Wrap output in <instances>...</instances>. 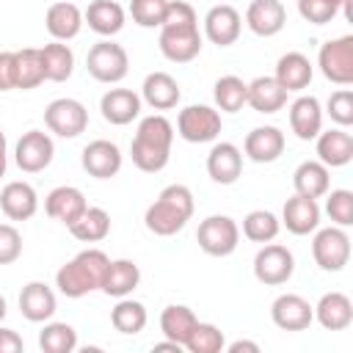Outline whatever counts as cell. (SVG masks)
<instances>
[{
  "instance_id": "1",
  "label": "cell",
  "mask_w": 353,
  "mask_h": 353,
  "mask_svg": "<svg viewBox=\"0 0 353 353\" xmlns=\"http://www.w3.org/2000/svg\"><path fill=\"white\" fill-rule=\"evenodd\" d=\"M171 143H174V124L163 113H152L141 119L135 138L130 143V157L135 168L146 174H157L168 165L171 157Z\"/></svg>"
},
{
  "instance_id": "2",
  "label": "cell",
  "mask_w": 353,
  "mask_h": 353,
  "mask_svg": "<svg viewBox=\"0 0 353 353\" xmlns=\"http://www.w3.org/2000/svg\"><path fill=\"white\" fill-rule=\"evenodd\" d=\"M193 218V193L188 185H168L160 190V196L146 207L143 223L157 237H171L185 229V223Z\"/></svg>"
},
{
  "instance_id": "3",
  "label": "cell",
  "mask_w": 353,
  "mask_h": 353,
  "mask_svg": "<svg viewBox=\"0 0 353 353\" xmlns=\"http://www.w3.org/2000/svg\"><path fill=\"white\" fill-rule=\"evenodd\" d=\"M108 262H110V256L102 248H85L77 256H72L66 265L58 268L55 287L66 298H83V295L102 287V276H105Z\"/></svg>"
},
{
  "instance_id": "4",
  "label": "cell",
  "mask_w": 353,
  "mask_h": 353,
  "mask_svg": "<svg viewBox=\"0 0 353 353\" xmlns=\"http://www.w3.org/2000/svg\"><path fill=\"white\" fill-rule=\"evenodd\" d=\"M85 69L97 83H121L130 72V55L121 44L102 39L85 55Z\"/></svg>"
},
{
  "instance_id": "5",
  "label": "cell",
  "mask_w": 353,
  "mask_h": 353,
  "mask_svg": "<svg viewBox=\"0 0 353 353\" xmlns=\"http://www.w3.org/2000/svg\"><path fill=\"white\" fill-rule=\"evenodd\" d=\"M196 243L210 256H229L240 245V226L229 215H207L196 229Z\"/></svg>"
},
{
  "instance_id": "6",
  "label": "cell",
  "mask_w": 353,
  "mask_h": 353,
  "mask_svg": "<svg viewBox=\"0 0 353 353\" xmlns=\"http://www.w3.org/2000/svg\"><path fill=\"white\" fill-rule=\"evenodd\" d=\"M312 256L314 265L325 273H339L350 262V237L342 226H325L314 229L312 240Z\"/></svg>"
},
{
  "instance_id": "7",
  "label": "cell",
  "mask_w": 353,
  "mask_h": 353,
  "mask_svg": "<svg viewBox=\"0 0 353 353\" xmlns=\"http://www.w3.org/2000/svg\"><path fill=\"white\" fill-rule=\"evenodd\" d=\"M295 273V256L281 243H262V248L254 256V276L265 287H281Z\"/></svg>"
},
{
  "instance_id": "8",
  "label": "cell",
  "mask_w": 353,
  "mask_h": 353,
  "mask_svg": "<svg viewBox=\"0 0 353 353\" xmlns=\"http://www.w3.org/2000/svg\"><path fill=\"white\" fill-rule=\"evenodd\" d=\"M221 113L210 105H188L176 116V135L188 143H210L221 135Z\"/></svg>"
},
{
  "instance_id": "9",
  "label": "cell",
  "mask_w": 353,
  "mask_h": 353,
  "mask_svg": "<svg viewBox=\"0 0 353 353\" xmlns=\"http://www.w3.org/2000/svg\"><path fill=\"white\" fill-rule=\"evenodd\" d=\"M44 124L58 138H77L88 127V110L80 99L58 97L44 108Z\"/></svg>"
},
{
  "instance_id": "10",
  "label": "cell",
  "mask_w": 353,
  "mask_h": 353,
  "mask_svg": "<svg viewBox=\"0 0 353 353\" xmlns=\"http://www.w3.org/2000/svg\"><path fill=\"white\" fill-rule=\"evenodd\" d=\"M204 36L199 33V25H160V52L171 63H190L199 58Z\"/></svg>"
},
{
  "instance_id": "11",
  "label": "cell",
  "mask_w": 353,
  "mask_h": 353,
  "mask_svg": "<svg viewBox=\"0 0 353 353\" xmlns=\"http://www.w3.org/2000/svg\"><path fill=\"white\" fill-rule=\"evenodd\" d=\"M317 66L325 80L334 85H350L353 83V36L331 39L317 52Z\"/></svg>"
},
{
  "instance_id": "12",
  "label": "cell",
  "mask_w": 353,
  "mask_h": 353,
  "mask_svg": "<svg viewBox=\"0 0 353 353\" xmlns=\"http://www.w3.org/2000/svg\"><path fill=\"white\" fill-rule=\"evenodd\" d=\"M55 157V143L44 130H28L17 141L14 160L25 174H39L44 171Z\"/></svg>"
},
{
  "instance_id": "13",
  "label": "cell",
  "mask_w": 353,
  "mask_h": 353,
  "mask_svg": "<svg viewBox=\"0 0 353 353\" xmlns=\"http://www.w3.org/2000/svg\"><path fill=\"white\" fill-rule=\"evenodd\" d=\"M270 320L281 331H306L314 323V306L298 292H281L270 303Z\"/></svg>"
},
{
  "instance_id": "14",
  "label": "cell",
  "mask_w": 353,
  "mask_h": 353,
  "mask_svg": "<svg viewBox=\"0 0 353 353\" xmlns=\"http://www.w3.org/2000/svg\"><path fill=\"white\" fill-rule=\"evenodd\" d=\"M121 149L113 143V141H105V138H97L91 141L83 154H80V163H83V171L94 179H110L121 171Z\"/></svg>"
},
{
  "instance_id": "15",
  "label": "cell",
  "mask_w": 353,
  "mask_h": 353,
  "mask_svg": "<svg viewBox=\"0 0 353 353\" xmlns=\"http://www.w3.org/2000/svg\"><path fill=\"white\" fill-rule=\"evenodd\" d=\"M240 30H243V17L234 6H212L204 17V36L218 44V47H232L237 39H240Z\"/></svg>"
},
{
  "instance_id": "16",
  "label": "cell",
  "mask_w": 353,
  "mask_h": 353,
  "mask_svg": "<svg viewBox=\"0 0 353 353\" xmlns=\"http://www.w3.org/2000/svg\"><path fill=\"white\" fill-rule=\"evenodd\" d=\"M85 207H88V201H85L83 190L74 188V185H58V188H52V190L47 193V199H44V212H47L52 221L63 223L66 229L85 212Z\"/></svg>"
},
{
  "instance_id": "17",
  "label": "cell",
  "mask_w": 353,
  "mask_h": 353,
  "mask_svg": "<svg viewBox=\"0 0 353 353\" xmlns=\"http://www.w3.org/2000/svg\"><path fill=\"white\" fill-rule=\"evenodd\" d=\"M245 25L251 33L270 39L284 30L287 25V8L281 0H251L245 8Z\"/></svg>"
},
{
  "instance_id": "18",
  "label": "cell",
  "mask_w": 353,
  "mask_h": 353,
  "mask_svg": "<svg viewBox=\"0 0 353 353\" xmlns=\"http://www.w3.org/2000/svg\"><path fill=\"white\" fill-rule=\"evenodd\" d=\"M284 132L273 124H265V127H254L245 141H243V152L248 160L254 163H276L281 154H284Z\"/></svg>"
},
{
  "instance_id": "19",
  "label": "cell",
  "mask_w": 353,
  "mask_h": 353,
  "mask_svg": "<svg viewBox=\"0 0 353 353\" xmlns=\"http://www.w3.org/2000/svg\"><path fill=\"white\" fill-rule=\"evenodd\" d=\"M207 174L218 185H234L243 174V152L229 141L215 143L207 154Z\"/></svg>"
},
{
  "instance_id": "20",
  "label": "cell",
  "mask_w": 353,
  "mask_h": 353,
  "mask_svg": "<svg viewBox=\"0 0 353 353\" xmlns=\"http://www.w3.org/2000/svg\"><path fill=\"white\" fill-rule=\"evenodd\" d=\"M99 110H102V119L108 124H116V127H124L130 121L138 119L141 113V97L132 91V88H108L99 99Z\"/></svg>"
},
{
  "instance_id": "21",
  "label": "cell",
  "mask_w": 353,
  "mask_h": 353,
  "mask_svg": "<svg viewBox=\"0 0 353 353\" xmlns=\"http://www.w3.org/2000/svg\"><path fill=\"white\" fill-rule=\"evenodd\" d=\"M290 130L295 132V138L301 141H314L323 130V108L317 97H298L290 105Z\"/></svg>"
},
{
  "instance_id": "22",
  "label": "cell",
  "mask_w": 353,
  "mask_h": 353,
  "mask_svg": "<svg viewBox=\"0 0 353 353\" xmlns=\"http://www.w3.org/2000/svg\"><path fill=\"white\" fill-rule=\"evenodd\" d=\"M317 141V160L328 168H342L353 160V135L345 127H334V130H320Z\"/></svg>"
},
{
  "instance_id": "23",
  "label": "cell",
  "mask_w": 353,
  "mask_h": 353,
  "mask_svg": "<svg viewBox=\"0 0 353 353\" xmlns=\"http://www.w3.org/2000/svg\"><path fill=\"white\" fill-rule=\"evenodd\" d=\"M281 223L287 226V232L303 237V234H312L317 226H320V207H317V199H306V196H292L284 201V210H281Z\"/></svg>"
},
{
  "instance_id": "24",
  "label": "cell",
  "mask_w": 353,
  "mask_h": 353,
  "mask_svg": "<svg viewBox=\"0 0 353 353\" xmlns=\"http://www.w3.org/2000/svg\"><path fill=\"white\" fill-rule=\"evenodd\" d=\"M58 309L55 292L44 281H28L19 292V312L30 323H47Z\"/></svg>"
},
{
  "instance_id": "25",
  "label": "cell",
  "mask_w": 353,
  "mask_h": 353,
  "mask_svg": "<svg viewBox=\"0 0 353 353\" xmlns=\"http://www.w3.org/2000/svg\"><path fill=\"white\" fill-rule=\"evenodd\" d=\"M179 99H182L179 83L168 72H152V74L143 77L141 102H146L149 108H154V110H171V108L179 105Z\"/></svg>"
},
{
  "instance_id": "26",
  "label": "cell",
  "mask_w": 353,
  "mask_h": 353,
  "mask_svg": "<svg viewBox=\"0 0 353 353\" xmlns=\"http://www.w3.org/2000/svg\"><path fill=\"white\" fill-rule=\"evenodd\" d=\"M0 210L8 221H28L39 210V196L28 182H8L0 190Z\"/></svg>"
},
{
  "instance_id": "27",
  "label": "cell",
  "mask_w": 353,
  "mask_h": 353,
  "mask_svg": "<svg viewBox=\"0 0 353 353\" xmlns=\"http://www.w3.org/2000/svg\"><path fill=\"white\" fill-rule=\"evenodd\" d=\"M273 77L279 80V85L287 94L303 91V88H309V83L314 77V66L303 52H284L279 58V63H276V74Z\"/></svg>"
},
{
  "instance_id": "28",
  "label": "cell",
  "mask_w": 353,
  "mask_h": 353,
  "mask_svg": "<svg viewBox=\"0 0 353 353\" xmlns=\"http://www.w3.org/2000/svg\"><path fill=\"white\" fill-rule=\"evenodd\" d=\"M314 320L325 331H345L353 323V301L345 292H325L314 306Z\"/></svg>"
},
{
  "instance_id": "29",
  "label": "cell",
  "mask_w": 353,
  "mask_h": 353,
  "mask_svg": "<svg viewBox=\"0 0 353 353\" xmlns=\"http://www.w3.org/2000/svg\"><path fill=\"white\" fill-rule=\"evenodd\" d=\"M44 28L55 41H69L83 28V11L74 3H66V0L52 3L44 14Z\"/></svg>"
},
{
  "instance_id": "30",
  "label": "cell",
  "mask_w": 353,
  "mask_h": 353,
  "mask_svg": "<svg viewBox=\"0 0 353 353\" xmlns=\"http://www.w3.org/2000/svg\"><path fill=\"white\" fill-rule=\"evenodd\" d=\"M292 188L298 196L306 199H320L331 190V171L328 165H323L320 160H303L295 171H292Z\"/></svg>"
},
{
  "instance_id": "31",
  "label": "cell",
  "mask_w": 353,
  "mask_h": 353,
  "mask_svg": "<svg viewBox=\"0 0 353 353\" xmlns=\"http://www.w3.org/2000/svg\"><path fill=\"white\" fill-rule=\"evenodd\" d=\"M141 284V268L132 259H110L102 276V292L110 298H124Z\"/></svg>"
},
{
  "instance_id": "32",
  "label": "cell",
  "mask_w": 353,
  "mask_h": 353,
  "mask_svg": "<svg viewBox=\"0 0 353 353\" xmlns=\"http://www.w3.org/2000/svg\"><path fill=\"white\" fill-rule=\"evenodd\" d=\"M124 19L127 14L116 0H94L83 11V22H88V28L99 36H116L124 28Z\"/></svg>"
},
{
  "instance_id": "33",
  "label": "cell",
  "mask_w": 353,
  "mask_h": 353,
  "mask_svg": "<svg viewBox=\"0 0 353 353\" xmlns=\"http://www.w3.org/2000/svg\"><path fill=\"white\" fill-rule=\"evenodd\" d=\"M245 105H251L256 113H279L287 105V91L279 85L276 77H254L248 83V99Z\"/></svg>"
},
{
  "instance_id": "34",
  "label": "cell",
  "mask_w": 353,
  "mask_h": 353,
  "mask_svg": "<svg viewBox=\"0 0 353 353\" xmlns=\"http://www.w3.org/2000/svg\"><path fill=\"white\" fill-rule=\"evenodd\" d=\"M196 323H199L196 312L190 306H185V303H171L160 314V331H163V336L171 339V342H176V345H182V347H185L188 336L193 334Z\"/></svg>"
},
{
  "instance_id": "35",
  "label": "cell",
  "mask_w": 353,
  "mask_h": 353,
  "mask_svg": "<svg viewBox=\"0 0 353 353\" xmlns=\"http://www.w3.org/2000/svg\"><path fill=\"white\" fill-rule=\"evenodd\" d=\"M41 66H44V77L52 83H63L72 77L74 72V52L69 44L63 41H50L41 50Z\"/></svg>"
},
{
  "instance_id": "36",
  "label": "cell",
  "mask_w": 353,
  "mask_h": 353,
  "mask_svg": "<svg viewBox=\"0 0 353 353\" xmlns=\"http://www.w3.org/2000/svg\"><path fill=\"white\" fill-rule=\"evenodd\" d=\"M69 232L80 243H99L110 234V215L102 207H85V212L69 226Z\"/></svg>"
},
{
  "instance_id": "37",
  "label": "cell",
  "mask_w": 353,
  "mask_h": 353,
  "mask_svg": "<svg viewBox=\"0 0 353 353\" xmlns=\"http://www.w3.org/2000/svg\"><path fill=\"white\" fill-rule=\"evenodd\" d=\"M146 306L141 301H132V298H119V303L110 309V325L119 331V334H141L146 328Z\"/></svg>"
},
{
  "instance_id": "38",
  "label": "cell",
  "mask_w": 353,
  "mask_h": 353,
  "mask_svg": "<svg viewBox=\"0 0 353 353\" xmlns=\"http://www.w3.org/2000/svg\"><path fill=\"white\" fill-rule=\"evenodd\" d=\"M212 97H215L218 110H223V113H237V110H243V105H245V99H248V83H245L243 77H237V74H223V77L215 80Z\"/></svg>"
},
{
  "instance_id": "39",
  "label": "cell",
  "mask_w": 353,
  "mask_h": 353,
  "mask_svg": "<svg viewBox=\"0 0 353 353\" xmlns=\"http://www.w3.org/2000/svg\"><path fill=\"white\" fill-rule=\"evenodd\" d=\"M39 347L44 353H72L77 347V331L69 323H44L39 331Z\"/></svg>"
},
{
  "instance_id": "40",
  "label": "cell",
  "mask_w": 353,
  "mask_h": 353,
  "mask_svg": "<svg viewBox=\"0 0 353 353\" xmlns=\"http://www.w3.org/2000/svg\"><path fill=\"white\" fill-rule=\"evenodd\" d=\"M44 77V66H41V52L36 47H25L17 50V88L30 91L36 85H41Z\"/></svg>"
},
{
  "instance_id": "41",
  "label": "cell",
  "mask_w": 353,
  "mask_h": 353,
  "mask_svg": "<svg viewBox=\"0 0 353 353\" xmlns=\"http://www.w3.org/2000/svg\"><path fill=\"white\" fill-rule=\"evenodd\" d=\"M279 229H281V221L270 210H251L243 218V234L251 243H270V240H276Z\"/></svg>"
},
{
  "instance_id": "42",
  "label": "cell",
  "mask_w": 353,
  "mask_h": 353,
  "mask_svg": "<svg viewBox=\"0 0 353 353\" xmlns=\"http://www.w3.org/2000/svg\"><path fill=\"white\" fill-rule=\"evenodd\" d=\"M223 347H226L223 331L212 323H196L193 334L185 342V350H190V353H221Z\"/></svg>"
},
{
  "instance_id": "43",
  "label": "cell",
  "mask_w": 353,
  "mask_h": 353,
  "mask_svg": "<svg viewBox=\"0 0 353 353\" xmlns=\"http://www.w3.org/2000/svg\"><path fill=\"white\" fill-rule=\"evenodd\" d=\"M168 0H130V17L141 28H160Z\"/></svg>"
},
{
  "instance_id": "44",
  "label": "cell",
  "mask_w": 353,
  "mask_h": 353,
  "mask_svg": "<svg viewBox=\"0 0 353 353\" xmlns=\"http://www.w3.org/2000/svg\"><path fill=\"white\" fill-rule=\"evenodd\" d=\"M325 212L328 218L334 221V226H353V193L339 188V190H331L325 193Z\"/></svg>"
},
{
  "instance_id": "45",
  "label": "cell",
  "mask_w": 353,
  "mask_h": 353,
  "mask_svg": "<svg viewBox=\"0 0 353 353\" xmlns=\"http://www.w3.org/2000/svg\"><path fill=\"white\" fill-rule=\"evenodd\" d=\"M325 110H328L331 121H336L339 127H350L353 124V91L345 85L339 91H334L325 102Z\"/></svg>"
},
{
  "instance_id": "46",
  "label": "cell",
  "mask_w": 353,
  "mask_h": 353,
  "mask_svg": "<svg viewBox=\"0 0 353 353\" xmlns=\"http://www.w3.org/2000/svg\"><path fill=\"white\" fill-rule=\"evenodd\" d=\"M298 14L312 25H328L339 8L334 0H298Z\"/></svg>"
},
{
  "instance_id": "47",
  "label": "cell",
  "mask_w": 353,
  "mask_h": 353,
  "mask_svg": "<svg viewBox=\"0 0 353 353\" xmlns=\"http://www.w3.org/2000/svg\"><path fill=\"white\" fill-rule=\"evenodd\" d=\"M22 256V234L14 223H0V265H11Z\"/></svg>"
},
{
  "instance_id": "48",
  "label": "cell",
  "mask_w": 353,
  "mask_h": 353,
  "mask_svg": "<svg viewBox=\"0 0 353 353\" xmlns=\"http://www.w3.org/2000/svg\"><path fill=\"white\" fill-rule=\"evenodd\" d=\"M163 25H199V17L188 0H168Z\"/></svg>"
},
{
  "instance_id": "49",
  "label": "cell",
  "mask_w": 353,
  "mask_h": 353,
  "mask_svg": "<svg viewBox=\"0 0 353 353\" xmlns=\"http://www.w3.org/2000/svg\"><path fill=\"white\" fill-rule=\"evenodd\" d=\"M17 88V52H0V91Z\"/></svg>"
},
{
  "instance_id": "50",
  "label": "cell",
  "mask_w": 353,
  "mask_h": 353,
  "mask_svg": "<svg viewBox=\"0 0 353 353\" xmlns=\"http://www.w3.org/2000/svg\"><path fill=\"white\" fill-rule=\"evenodd\" d=\"M25 342L14 328H3L0 325V353H22Z\"/></svg>"
},
{
  "instance_id": "51",
  "label": "cell",
  "mask_w": 353,
  "mask_h": 353,
  "mask_svg": "<svg viewBox=\"0 0 353 353\" xmlns=\"http://www.w3.org/2000/svg\"><path fill=\"white\" fill-rule=\"evenodd\" d=\"M226 350H229V353H259V345L251 342V339H237V342H232Z\"/></svg>"
},
{
  "instance_id": "52",
  "label": "cell",
  "mask_w": 353,
  "mask_h": 353,
  "mask_svg": "<svg viewBox=\"0 0 353 353\" xmlns=\"http://www.w3.org/2000/svg\"><path fill=\"white\" fill-rule=\"evenodd\" d=\"M6 165H8V143H6V132L0 130V176L6 174Z\"/></svg>"
},
{
  "instance_id": "53",
  "label": "cell",
  "mask_w": 353,
  "mask_h": 353,
  "mask_svg": "<svg viewBox=\"0 0 353 353\" xmlns=\"http://www.w3.org/2000/svg\"><path fill=\"white\" fill-rule=\"evenodd\" d=\"M152 350H154V353H160V350H174V353H179V350H182V345H176V342L165 339V342H157V345H154Z\"/></svg>"
},
{
  "instance_id": "54",
  "label": "cell",
  "mask_w": 353,
  "mask_h": 353,
  "mask_svg": "<svg viewBox=\"0 0 353 353\" xmlns=\"http://www.w3.org/2000/svg\"><path fill=\"white\" fill-rule=\"evenodd\" d=\"M336 3V8L345 14V19H353V11H350V0H334Z\"/></svg>"
},
{
  "instance_id": "55",
  "label": "cell",
  "mask_w": 353,
  "mask_h": 353,
  "mask_svg": "<svg viewBox=\"0 0 353 353\" xmlns=\"http://www.w3.org/2000/svg\"><path fill=\"white\" fill-rule=\"evenodd\" d=\"M6 314H8V303H6V295L0 292V320H3Z\"/></svg>"
}]
</instances>
